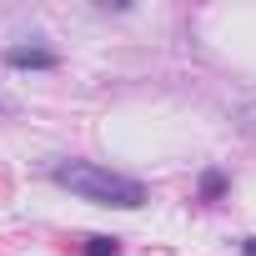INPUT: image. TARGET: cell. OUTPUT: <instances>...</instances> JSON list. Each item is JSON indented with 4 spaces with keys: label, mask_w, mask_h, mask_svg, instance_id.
<instances>
[{
    "label": "cell",
    "mask_w": 256,
    "mask_h": 256,
    "mask_svg": "<svg viewBox=\"0 0 256 256\" xmlns=\"http://www.w3.org/2000/svg\"><path fill=\"white\" fill-rule=\"evenodd\" d=\"M50 181L80 201H96V206H116V211H136L146 206V186L136 176H120L110 166H96V161H56L50 166Z\"/></svg>",
    "instance_id": "1"
},
{
    "label": "cell",
    "mask_w": 256,
    "mask_h": 256,
    "mask_svg": "<svg viewBox=\"0 0 256 256\" xmlns=\"http://www.w3.org/2000/svg\"><path fill=\"white\" fill-rule=\"evenodd\" d=\"M6 66H10V70H56L60 56H56L50 46H10V50H6Z\"/></svg>",
    "instance_id": "2"
},
{
    "label": "cell",
    "mask_w": 256,
    "mask_h": 256,
    "mask_svg": "<svg viewBox=\"0 0 256 256\" xmlns=\"http://www.w3.org/2000/svg\"><path fill=\"white\" fill-rule=\"evenodd\" d=\"M226 186H231L226 171H221V166H206V171H201V186H196V201H221Z\"/></svg>",
    "instance_id": "3"
},
{
    "label": "cell",
    "mask_w": 256,
    "mask_h": 256,
    "mask_svg": "<svg viewBox=\"0 0 256 256\" xmlns=\"http://www.w3.org/2000/svg\"><path fill=\"white\" fill-rule=\"evenodd\" d=\"M80 256H120V236H80Z\"/></svg>",
    "instance_id": "4"
},
{
    "label": "cell",
    "mask_w": 256,
    "mask_h": 256,
    "mask_svg": "<svg viewBox=\"0 0 256 256\" xmlns=\"http://www.w3.org/2000/svg\"><path fill=\"white\" fill-rule=\"evenodd\" d=\"M241 256H256V236H246V241H241Z\"/></svg>",
    "instance_id": "5"
}]
</instances>
